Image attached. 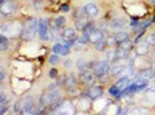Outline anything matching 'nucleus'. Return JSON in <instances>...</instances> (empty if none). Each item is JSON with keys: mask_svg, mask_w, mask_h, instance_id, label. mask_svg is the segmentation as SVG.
I'll return each instance as SVG.
<instances>
[{"mask_svg": "<svg viewBox=\"0 0 155 115\" xmlns=\"http://www.w3.org/2000/svg\"><path fill=\"white\" fill-rule=\"evenodd\" d=\"M119 58H118V52H117V48H110L107 52H106V61L109 62H115V61H118Z\"/></svg>", "mask_w": 155, "mask_h": 115, "instance_id": "nucleus-16", "label": "nucleus"}, {"mask_svg": "<svg viewBox=\"0 0 155 115\" xmlns=\"http://www.w3.org/2000/svg\"><path fill=\"white\" fill-rule=\"evenodd\" d=\"M151 43L149 40H140L138 44H137V56H144L147 54V52H149V48H150Z\"/></svg>", "mask_w": 155, "mask_h": 115, "instance_id": "nucleus-11", "label": "nucleus"}, {"mask_svg": "<svg viewBox=\"0 0 155 115\" xmlns=\"http://www.w3.org/2000/svg\"><path fill=\"white\" fill-rule=\"evenodd\" d=\"M0 79H2V81L4 79V70H3V69L0 70Z\"/></svg>", "mask_w": 155, "mask_h": 115, "instance_id": "nucleus-37", "label": "nucleus"}, {"mask_svg": "<svg viewBox=\"0 0 155 115\" xmlns=\"http://www.w3.org/2000/svg\"><path fill=\"white\" fill-rule=\"evenodd\" d=\"M153 23H155V15L153 16Z\"/></svg>", "mask_w": 155, "mask_h": 115, "instance_id": "nucleus-39", "label": "nucleus"}, {"mask_svg": "<svg viewBox=\"0 0 155 115\" xmlns=\"http://www.w3.org/2000/svg\"><path fill=\"white\" fill-rule=\"evenodd\" d=\"M94 45V49L97 52H100V53H104V52H106V48H107V43H106V38H102V40L97 41Z\"/></svg>", "mask_w": 155, "mask_h": 115, "instance_id": "nucleus-18", "label": "nucleus"}, {"mask_svg": "<svg viewBox=\"0 0 155 115\" xmlns=\"http://www.w3.org/2000/svg\"><path fill=\"white\" fill-rule=\"evenodd\" d=\"M118 48H121V49H125V50H127V52H131L133 50V41L129 38V40H126V41H123V43L118 44Z\"/></svg>", "mask_w": 155, "mask_h": 115, "instance_id": "nucleus-21", "label": "nucleus"}, {"mask_svg": "<svg viewBox=\"0 0 155 115\" xmlns=\"http://www.w3.org/2000/svg\"><path fill=\"white\" fill-rule=\"evenodd\" d=\"M23 110H24V99H19L17 102L15 103V107H13V111L16 114H23Z\"/></svg>", "mask_w": 155, "mask_h": 115, "instance_id": "nucleus-23", "label": "nucleus"}, {"mask_svg": "<svg viewBox=\"0 0 155 115\" xmlns=\"http://www.w3.org/2000/svg\"><path fill=\"white\" fill-rule=\"evenodd\" d=\"M110 62L104 60V61H91L87 64V68L91 69L96 75L100 78V77H104V75H107L110 73Z\"/></svg>", "mask_w": 155, "mask_h": 115, "instance_id": "nucleus-2", "label": "nucleus"}, {"mask_svg": "<svg viewBox=\"0 0 155 115\" xmlns=\"http://www.w3.org/2000/svg\"><path fill=\"white\" fill-rule=\"evenodd\" d=\"M98 77L96 75V73H94L91 69H85V70H81L80 72V75H78V79L81 83H84V85L86 86H93L94 83H96Z\"/></svg>", "mask_w": 155, "mask_h": 115, "instance_id": "nucleus-3", "label": "nucleus"}, {"mask_svg": "<svg viewBox=\"0 0 155 115\" xmlns=\"http://www.w3.org/2000/svg\"><path fill=\"white\" fill-rule=\"evenodd\" d=\"M84 13H85V9H84V7L81 8V7H77L74 8V11H73V20H80L82 19V17H87V16H84Z\"/></svg>", "mask_w": 155, "mask_h": 115, "instance_id": "nucleus-20", "label": "nucleus"}, {"mask_svg": "<svg viewBox=\"0 0 155 115\" xmlns=\"http://www.w3.org/2000/svg\"><path fill=\"white\" fill-rule=\"evenodd\" d=\"M86 17H82V19H80V20H76L74 21V28L77 30H80V32H84V29H85V27H86Z\"/></svg>", "mask_w": 155, "mask_h": 115, "instance_id": "nucleus-19", "label": "nucleus"}, {"mask_svg": "<svg viewBox=\"0 0 155 115\" xmlns=\"http://www.w3.org/2000/svg\"><path fill=\"white\" fill-rule=\"evenodd\" d=\"M94 29H96V23H94V21H87L85 29H84V33H86V34H89V36H90V33L93 32Z\"/></svg>", "mask_w": 155, "mask_h": 115, "instance_id": "nucleus-26", "label": "nucleus"}, {"mask_svg": "<svg viewBox=\"0 0 155 115\" xmlns=\"http://www.w3.org/2000/svg\"><path fill=\"white\" fill-rule=\"evenodd\" d=\"M36 32H38V20L36 17H29V19L27 20V23L24 24L23 30H21V33H20V37L25 41L32 40L35 37V34H36Z\"/></svg>", "mask_w": 155, "mask_h": 115, "instance_id": "nucleus-1", "label": "nucleus"}, {"mask_svg": "<svg viewBox=\"0 0 155 115\" xmlns=\"http://www.w3.org/2000/svg\"><path fill=\"white\" fill-rule=\"evenodd\" d=\"M118 115H123V114H127V107L123 109V107H118V111H117Z\"/></svg>", "mask_w": 155, "mask_h": 115, "instance_id": "nucleus-35", "label": "nucleus"}, {"mask_svg": "<svg viewBox=\"0 0 155 115\" xmlns=\"http://www.w3.org/2000/svg\"><path fill=\"white\" fill-rule=\"evenodd\" d=\"M154 32H155V30H154Z\"/></svg>", "mask_w": 155, "mask_h": 115, "instance_id": "nucleus-41", "label": "nucleus"}, {"mask_svg": "<svg viewBox=\"0 0 155 115\" xmlns=\"http://www.w3.org/2000/svg\"><path fill=\"white\" fill-rule=\"evenodd\" d=\"M17 4L16 0H7L4 3H0V13L2 16H9V15H13L16 11H17Z\"/></svg>", "mask_w": 155, "mask_h": 115, "instance_id": "nucleus-4", "label": "nucleus"}, {"mask_svg": "<svg viewBox=\"0 0 155 115\" xmlns=\"http://www.w3.org/2000/svg\"><path fill=\"white\" fill-rule=\"evenodd\" d=\"M54 21L57 24L58 28H62V27H65V24H66V17L65 16H57L54 19Z\"/></svg>", "mask_w": 155, "mask_h": 115, "instance_id": "nucleus-28", "label": "nucleus"}, {"mask_svg": "<svg viewBox=\"0 0 155 115\" xmlns=\"http://www.w3.org/2000/svg\"><path fill=\"white\" fill-rule=\"evenodd\" d=\"M150 2H151V3H153V4H154V5H155V0H150Z\"/></svg>", "mask_w": 155, "mask_h": 115, "instance_id": "nucleus-38", "label": "nucleus"}, {"mask_svg": "<svg viewBox=\"0 0 155 115\" xmlns=\"http://www.w3.org/2000/svg\"><path fill=\"white\" fill-rule=\"evenodd\" d=\"M49 64H52V65H58L60 64V54L57 53H53L49 57Z\"/></svg>", "mask_w": 155, "mask_h": 115, "instance_id": "nucleus-29", "label": "nucleus"}, {"mask_svg": "<svg viewBox=\"0 0 155 115\" xmlns=\"http://www.w3.org/2000/svg\"><path fill=\"white\" fill-rule=\"evenodd\" d=\"M60 11H61V12H69L70 11V7L68 5V4H64V5H61V7H60Z\"/></svg>", "mask_w": 155, "mask_h": 115, "instance_id": "nucleus-34", "label": "nucleus"}, {"mask_svg": "<svg viewBox=\"0 0 155 115\" xmlns=\"http://www.w3.org/2000/svg\"><path fill=\"white\" fill-rule=\"evenodd\" d=\"M8 44H9L8 38H7L4 34H2V36H0V49H2V52H5L8 49Z\"/></svg>", "mask_w": 155, "mask_h": 115, "instance_id": "nucleus-22", "label": "nucleus"}, {"mask_svg": "<svg viewBox=\"0 0 155 115\" xmlns=\"http://www.w3.org/2000/svg\"><path fill=\"white\" fill-rule=\"evenodd\" d=\"M147 86H149V78L137 77L135 81H133V83H131L133 94H134V93H139V91H142V90H146Z\"/></svg>", "mask_w": 155, "mask_h": 115, "instance_id": "nucleus-7", "label": "nucleus"}, {"mask_svg": "<svg viewBox=\"0 0 155 115\" xmlns=\"http://www.w3.org/2000/svg\"><path fill=\"white\" fill-rule=\"evenodd\" d=\"M38 36L41 41H49L51 40V34H49V23L47 19L38 20Z\"/></svg>", "mask_w": 155, "mask_h": 115, "instance_id": "nucleus-5", "label": "nucleus"}, {"mask_svg": "<svg viewBox=\"0 0 155 115\" xmlns=\"http://www.w3.org/2000/svg\"><path fill=\"white\" fill-rule=\"evenodd\" d=\"M62 48H64V44H62V43H57V44H54L53 46H52V52H53V53L60 54V53H61V50H62Z\"/></svg>", "mask_w": 155, "mask_h": 115, "instance_id": "nucleus-30", "label": "nucleus"}, {"mask_svg": "<svg viewBox=\"0 0 155 115\" xmlns=\"http://www.w3.org/2000/svg\"><path fill=\"white\" fill-rule=\"evenodd\" d=\"M105 36H104V30L102 29H98V28H96V29L93 30V32L90 33L89 36V40H90V44H96L97 41L102 40Z\"/></svg>", "mask_w": 155, "mask_h": 115, "instance_id": "nucleus-14", "label": "nucleus"}, {"mask_svg": "<svg viewBox=\"0 0 155 115\" xmlns=\"http://www.w3.org/2000/svg\"><path fill=\"white\" fill-rule=\"evenodd\" d=\"M76 68L78 69V70H85V69H87V62L84 60V58H80V60H77L76 62Z\"/></svg>", "mask_w": 155, "mask_h": 115, "instance_id": "nucleus-24", "label": "nucleus"}, {"mask_svg": "<svg viewBox=\"0 0 155 115\" xmlns=\"http://www.w3.org/2000/svg\"><path fill=\"white\" fill-rule=\"evenodd\" d=\"M102 94H104V88H102V86L93 85V86H89V89L84 93V95H86L87 98L91 101H96L98 98H101Z\"/></svg>", "mask_w": 155, "mask_h": 115, "instance_id": "nucleus-6", "label": "nucleus"}, {"mask_svg": "<svg viewBox=\"0 0 155 115\" xmlns=\"http://www.w3.org/2000/svg\"><path fill=\"white\" fill-rule=\"evenodd\" d=\"M64 66H65L66 69H70V66H72V61H70V60H66V61L64 62Z\"/></svg>", "mask_w": 155, "mask_h": 115, "instance_id": "nucleus-36", "label": "nucleus"}, {"mask_svg": "<svg viewBox=\"0 0 155 115\" xmlns=\"http://www.w3.org/2000/svg\"><path fill=\"white\" fill-rule=\"evenodd\" d=\"M77 43L81 44V45H85L87 43H90V40H89V34H86V33H84L81 36H78V38H77Z\"/></svg>", "mask_w": 155, "mask_h": 115, "instance_id": "nucleus-27", "label": "nucleus"}, {"mask_svg": "<svg viewBox=\"0 0 155 115\" xmlns=\"http://www.w3.org/2000/svg\"><path fill=\"white\" fill-rule=\"evenodd\" d=\"M48 75H49V78L51 79H54V78H57V69H51V70L48 72Z\"/></svg>", "mask_w": 155, "mask_h": 115, "instance_id": "nucleus-32", "label": "nucleus"}, {"mask_svg": "<svg viewBox=\"0 0 155 115\" xmlns=\"http://www.w3.org/2000/svg\"><path fill=\"white\" fill-rule=\"evenodd\" d=\"M125 69H126V66L123 65V64H121L119 60H118V61L113 62V65L110 66V73H109V74H110L111 77L119 75V74H122V73L125 72Z\"/></svg>", "mask_w": 155, "mask_h": 115, "instance_id": "nucleus-12", "label": "nucleus"}, {"mask_svg": "<svg viewBox=\"0 0 155 115\" xmlns=\"http://www.w3.org/2000/svg\"><path fill=\"white\" fill-rule=\"evenodd\" d=\"M35 98L32 95H28L24 99V110L23 114H37V107L35 106Z\"/></svg>", "mask_w": 155, "mask_h": 115, "instance_id": "nucleus-8", "label": "nucleus"}, {"mask_svg": "<svg viewBox=\"0 0 155 115\" xmlns=\"http://www.w3.org/2000/svg\"><path fill=\"white\" fill-rule=\"evenodd\" d=\"M65 79H66V75L64 74V75H60V77H57V83L60 86H62L65 83Z\"/></svg>", "mask_w": 155, "mask_h": 115, "instance_id": "nucleus-33", "label": "nucleus"}, {"mask_svg": "<svg viewBox=\"0 0 155 115\" xmlns=\"http://www.w3.org/2000/svg\"><path fill=\"white\" fill-rule=\"evenodd\" d=\"M77 29L76 28H64L62 29V41H74V43H77V38H78V36H77Z\"/></svg>", "mask_w": 155, "mask_h": 115, "instance_id": "nucleus-9", "label": "nucleus"}, {"mask_svg": "<svg viewBox=\"0 0 155 115\" xmlns=\"http://www.w3.org/2000/svg\"><path fill=\"white\" fill-rule=\"evenodd\" d=\"M109 27H110V29H123V28L126 27V21L123 19H118V17H115V19H113L110 24H109Z\"/></svg>", "mask_w": 155, "mask_h": 115, "instance_id": "nucleus-15", "label": "nucleus"}, {"mask_svg": "<svg viewBox=\"0 0 155 115\" xmlns=\"http://www.w3.org/2000/svg\"><path fill=\"white\" fill-rule=\"evenodd\" d=\"M58 88H60V85H58L57 82H51L47 86V89H45V90H49V91H52V90H56V89H58Z\"/></svg>", "mask_w": 155, "mask_h": 115, "instance_id": "nucleus-31", "label": "nucleus"}, {"mask_svg": "<svg viewBox=\"0 0 155 115\" xmlns=\"http://www.w3.org/2000/svg\"><path fill=\"white\" fill-rule=\"evenodd\" d=\"M80 79L77 78V75L76 74H68L66 75V79H65V83H64V88L66 90H69V89H73V88H76L77 86V83H78Z\"/></svg>", "mask_w": 155, "mask_h": 115, "instance_id": "nucleus-13", "label": "nucleus"}, {"mask_svg": "<svg viewBox=\"0 0 155 115\" xmlns=\"http://www.w3.org/2000/svg\"><path fill=\"white\" fill-rule=\"evenodd\" d=\"M114 37H115V41L117 44H121L123 41L129 40L130 38V33L129 32H125V30H119V32H115L114 33Z\"/></svg>", "mask_w": 155, "mask_h": 115, "instance_id": "nucleus-17", "label": "nucleus"}, {"mask_svg": "<svg viewBox=\"0 0 155 115\" xmlns=\"http://www.w3.org/2000/svg\"><path fill=\"white\" fill-rule=\"evenodd\" d=\"M119 93H121V89H119L115 83H114V85H111L110 89H109V94H110L111 97H115V98L119 95Z\"/></svg>", "mask_w": 155, "mask_h": 115, "instance_id": "nucleus-25", "label": "nucleus"}, {"mask_svg": "<svg viewBox=\"0 0 155 115\" xmlns=\"http://www.w3.org/2000/svg\"><path fill=\"white\" fill-rule=\"evenodd\" d=\"M84 9H85V15L89 17V19H94V17H97L98 13H100V9H98V5L96 3H87V4L84 7Z\"/></svg>", "mask_w": 155, "mask_h": 115, "instance_id": "nucleus-10", "label": "nucleus"}, {"mask_svg": "<svg viewBox=\"0 0 155 115\" xmlns=\"http://www.w3.org/2000/svg\"><path fill=\"white\" fill-rule=\"evenodd\" d=\"M40 2H43V0H40Z\"/></svg>", "mask_w": 155, "mask_h": 115, "instance_id": "nucleus-40", "label": "nucleus"}]
</instances>
